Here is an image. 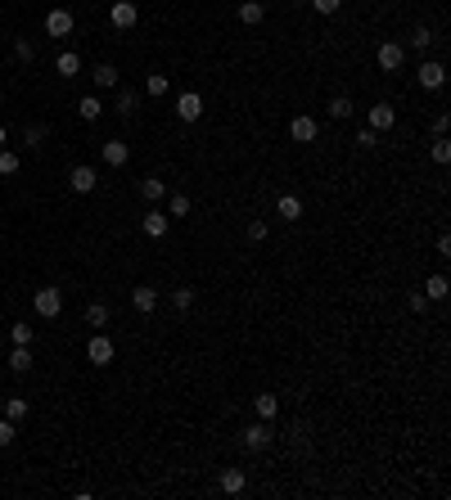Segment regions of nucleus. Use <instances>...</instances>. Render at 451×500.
<instances>
[{"instance_id": "33", "label": "nucleus", "mask_w": 451, "mask_h": 500, "mask_svg": "<svg viewBox=\"0 0 451 500\" xmlns=\"http://www.w3.org/2000/svg\"><path fill=\"white\" fill-rule=\"evenodd\" d=\"M433 163H451V140H447V136L433 140Z\"/></svg>"}, {"instance_id": "34", "label": "nucleus", "mask_w": 451, "mask_h": 500, "mask_svg": "<svg viewBox=\"0 0 451 500\" xmlns=\"http://www.w3.org/2000/svg\"><path fill=\"white\" fill-rule=\"evenodd\" d=\"M14 172H18V153L0 149V176H14Z\"/></svg>"}, {"instance_id": "9", "label": "nucleus", "mask_w": 451, "mask_h": 500, "mask_svg": "<svg viewBox=\"0 0 451 500\" xmlns=\"http://www.w3.org/2000/svg\"><path fill=\"white\" fill-rule=\"evenodd\" d=\"M86 356H91L95 365H113V343L104 338V329H95V338L86 343Z\"/></svg>"}, {"instance_id": "41", "label": "nucleus", "mask_w": 451, "mask_h": 500, "mask_svg": "<svg viewBox=\"0 0 451 500\" xmlns=\"http://www.w3.org/2000/svg\"><path fill=\"white\" fill-rule=\"evenodd\" d=\"M249 239L262 243V239H266V221H249Z\"/></svg>"}, {"instance_id": "42", "label": "nucleus", "mask_w": 451, "mask_h": 500, "mask_svg": "<svg viewBox=\"0 0 451 500\" xmlns=\"http://www.w3.org/2000/svg\"><path fill=\"white\" fill-rule=\"evenodd\" d=\"M406 307H411V311H424V307H429V298H424V293H411Z\"/></svg>"}, {"instance_id": "20", "label": "nucleus", "mask_w": 451, "mask_h": 500, "mask_svg": "<svg viewBox=\"0 0 451 500\" xmlns=\"http://www.w3.org/2000/svg\"><path fill=\"white\" fill-rule=\"evenodd\" d=\"M163 194H167V180H163V176H144V180H140V199H144V203H158Z\"/></svg>"}, {"instance_id": "38", "label": "nucleus", "mask_w": 451, "mask_h": 500, "mask_svg": "<svg viewBox=\"0 0 451 500\" xmlns=\"http://www.w3.org/2000/svg\"><path fill=\"white\" fill-rule=\"evenodd\" d=\"M375 144H379V131H370V127L357 131V149H375Z\"/></svg>"}, {"instance_id": "30", "label": "nucleus", "mask_w": 451, "mask_h": 500, "mask_svg": "<svg viewBox=\"0 0 451 500\" xmlns=\"http://www.w3.org/2000/svg\"><path fill=\"white\" fill-rule=\"evenodd\" d=\"M330 117H338V122L352 117V100H348V95H334V100H330Z\"/></svg>"}, {"instance_id": "32", "label": "nucleus", "mask_w": 451, "mask_h": 500, "mask_svg": "<svg viewBox=\"0 0 451 500\" xmlns=\"http://www.w3.org/2000/svg\"><path fill=\"white\" fill-rule=\"evenodd\" d=\"M172 307L176 311H190L194 307V289H172Z\"/></svg>"}, {"instance_id": "6", "label": "nucleus", "mask_w": 451, "mask_h": 500, "mask_svg": "<svg viewBox=\"0 0 451 500\" xmlns=\"http://www.w3.org/2000/svg\"><path fill=\"white\" fill-rule=\"evenodd\" d=\"M68 185L77 194H91L95 185H100V172H95L91 163H81V167H72V172H68Z\"/></svg>"}, {"instance_id": "44", "label": "nucleus", "mask_w": 451, "mask_h": 500, "mask_svg": "<svg viewBox=\"0 0 451 500\" xmlns=\"http://www.w3.org/2000/svg\"><path fill=\"white\" fill-rule=\"evenodd\" d=\"M289 5H307V0H289Z\"/></svg>"}, {"instance_id": "22", "label": "nucleus", "mask_w": 451, "mask_h": 500, "mask_svg": "<svg viewBox=\"0 0 451 500\" xmlns=\"http://www.w3.org/2000/svg\"><path fill=\"white\" fill-rule=\"evenodd\" d=\"M91 77H95V86H100V91H118V68L113 64H95Z\"/></svg>"}, {"instance_id": "27", "label": "nucleus", "mask_w": 451, "mask_h": 500, "mask_svg": "<svg viewBox=\"0 0 451 500\" xmlns=\"http://www.w3.org/2000/svg\"><path fill=\"white\" fill-rule=\"evenodd\" d=\"M86 325H95V329L108 325V307H104V302H91V307H86Z\"/></svg>"}, {"instance_id": "45", "label": "nucleus", "mask_w": 451, "mask_h": 500, "mask_svg": "<svg viewBox=\"0 0 451 500\" xmlns=\"http://www.w3.org/2000/svg\"><path fill=\"white\" fill-rule=\"evenodd\" d=\"M0 144H5V127H0Z\"/></svg>"}, {"instance_id": "35", "label": "nucleus", "mask_w": 451, "mask_h": 500, "mask_svg": "<svg viewBox=\"0 0 451 500\" xmlns=\"http://www.w3.org/2000/svg\"><path fill=\"white\" fill-rule=\"evenodd\" d=\"M41 140H45V127H28V131H23V144H28V149H41Z\"/></svg>"}, {"instance_id": "39", "label": "nucleus", "mask_w": 451, "mask_h": 500, "mask_svg": "<svg viewBox=\"0 0 451 500\" xmlns=\"http://www.w3.org/2000/svg\"><path fill=\"white\" fill-rule=\"evenodd\" d=\"M307 5H316V14H338L343 0H307Z\"/></svg>"}, {"instance_id": "4", "label": "nucleus", "mask_w": 451, "mask_h": 500, "mask_svg": "<svg viewBox=\"0 0 451 500\" xmlns=\"http://www.w3.org/2000/svg\"><path fill=\"white\" fill-rule=\"evenodd\" d=\"M375 59H379V68H384V72H397L401 64H406V45H397V41H384L379 50H375Z\"/></svg>"}, {"instance_id": "7", "label": "nucleus", "mask_w": 451, "mask_h": 500, "mask_svg": "<svg viewBox=\"0 0 451 500\" xmlns=\"http://www.w3.org/2000/svg\"><path fill=\"white\" fill-rule=\"evenodd\" d=\"M176 117H181V122H199V117H203V95H199V91H185V95L176 100Z\"/></svg>"}, {"instance_id": "21", "label": "nucleus", "mask_w": 451, "mask_h": 500, "mask_svg": "<svg viewBox=\"0 0 451 500\" xmlns=\"http://www.w3.org/2000/svg\"><path fill=\"white\" fill-rule=\"evenodd\" d=\"M244 487H249V473H244V469H226V473H222V492H226V496H239Z\"/></svg>"}, {"instance_id": "19", "label": "nucleus", "mask_w": 451, "mask_h": 500, "mask_svg": "<svg viewBox=\"0 0 451 500\" xmlns=\"http://www.w3.org/2000/svg\"><path fill=\"white\" fill-rule=\"evenodd\" d=\"M289 136H294L298 144H312L316 140V117H294L289 122Z\"/></svg>"}, {"instance_id": "24", "label": "nucleus", "mask_w": 451, "mask_h": 500, "mask_svg": "<svg viewBox=\"0 0 451 500\" xmlns=\"http://www.w3.org/2000/svg\"><path fill=\"white\" fill-rule=\"evenodd\" d=\"M424 298H429V302H443V298H447V275H429V279H424Z\"/></svg>"}, {"instance_id": "43", "label": "nucleus", "mask_w": 451, "mask_h": 500, "mask_svg": "<svg viewBox=\"0 0 451 500\" xmlns=\"http://www.w3.org/2000/svg\"><path fill=\"white\" fill-rule=\"evenodd\" d=\"M438 257H451V235H438Z\"/></svg>"}, {"instance_id": "8", "label": "nucleus", "mask_w": 451, "mask_h": 500, "mask_svg": "<svg viewBox=\"0 0 451 500\" xmlns=\"http://www.w3.org/2000/svg\"><path fill=\"white\" fill-rule=\"evenodd\" d=\"M108 18H113V28H136V18H140V9H136V0H118L113 9H108Z\"/></svg>"}, {"instance_id": "17", "label": "nucleus", "mask_w": 451, "mask_h": 500, "mask_svg": "<svg viewBox=\"0 0 451 500\" xmlns=\"http://www.w3.org/2000/svg\"><path fill=\"white\" fill-rule=\"evenodd\" d=\"M77 113H81V122H100L104 117V100H100V95H81Z\"/></svg>"}, {"instance_id": "14", "label": "nucleus", "mask_w": 451, "mask_h": 500, "mask_svg": "<svg viewBox=\"0 0 451 500\" xmlns=\"http://www.w3.org/2000/svg\"><path fill=\"white\" fill-rule=\"evenodd\" d=\"M275 212H280V221H298V216H302V199H298V194H280Z\"/></svg>"}, {"instance_id": "29", "label": "nucleus", "mask_w": 451, "mask_h": 500, "mask_svg": "<svg viewBox=\"0 0 451 500\" xmlns=\"http://www.w3.org/2000/svg\"><path fill=\"white\" fill-rule=\"evenodd\" d=\"M433 41H438V36H433L429 28H424V23H420V28H416V32H411V45H416V50H420V54H424V50H429V45H433Z\"/></svg>"}, {"instance_id": "46", "label": "nucleus", "mask_w": 451, "mask_h": 500, "mask_svg": "<svg viewBox=\"0 0 451 500\" xmlns=\"http://www.w3.org/2000/svg\"><path fill=\"white\" fill-rule=\"evenodd\" d=\"M0 383H5V379H0Z\"/></svg>"}, {"instance_id": "1", "label": "nucleus", "mask_w": 451, "mask_h": 500, "mask_svg": "<svg viewBox=\"0 0 451 500\" xmlns=\"http://www.w3.org/2000/svg\"><path fill=\"white\" fill-rule=\"evenodd\" d=\"M271 442H275L271 419H258V424H249V429H244V446H249V450H266Z\"/></svg>"}, {"instance_id": "10", "label": "nucleus", "mask_w": 451, "mask_h": 500, "mask_svg": "<svg viewBox=\"0 0 451 500\" xmlns=\"http://www.w3.org/2000/svg\"><path fill=\"white\" fill-rule=\"evenodd\" d=\"M100 158H104L108 167H127L131 149H127V140H104V144H100Z\"/></svg>"}, {"instance_id": "2", "label": "nucleus", "mask_w": 451, "mask_h": 500, "mask_svg": "<svg viewBox=\"0 0 451 500\" xmlns=\"http://www.w3.org/2000/svg\"><path fill=\"white\" fill-rule=\"evenodd\" d=\"M36 315H45V320H55L59 311H64V289H36Z\"/></svg>"}, {"instance_id": "5", "label": "nucleus", "mask_w": 451, "mask_h": 500, "mask_svg": "<svg viewBox=\"0 0 451 500\" xmlns=\"http://www.w3.org/2000/svg\"><path fill=\"white\" fill-rule=\"evenodd\" d=\"M416 77H420V86H424V91H443V81H447V68L438 64V59H424Z\"/></svg>"}, {"instance_id": "25", "label": "nucleus", "mask_w": 451, "mask_h": 500, "mask_svg": "<svg viewBox=\"0 0 451 500\" xmlns=\"http://www.w3.org/2000/svg\"><path fill=\"white\" fill-rule=\"evenodd\" d=\"M144 91H149L154 100H163V95L172 91V81H167V72H149V81H144Z\"/></svg>"}, {"instance_id": "26", "label": "nucleus", "mask_w": 451, "mask_h": 500, "mask_svg": "<svg viewBox=\"0 0 451 500\" xmlns=\"http://www.w3.org/2000/svg\"><path fill=\"white\" fill-rule=\"evenodd\" d=\"M9 370H14V374H28V370H32V351H28V347H14V351H9Z\"/></svg>"}, {"instance_id": "37", "label": "nucleus", "mask_w": 451, "mask_h": 500, "mask_svg": "<svg viewBox=\"0 0 451 500\" xmlns=\"http://www.w3.org/2000/svg\"><path fill=\"white\" fill-rule=\"evenodd\" d=\"M167 216H190V194H172V212Z\"/></svg>"}, {"instance_id": "11", "label": "nucleus", "mask_w": 451, "mask_h": 500, "mask_svg": "<svg viewBox=\"0 0 451 500\" xmlns=\"http://www.w3.org/2000/svg\"><path fill=\"white\" fill-rule=\"evenodd\" d=\"M131 307H136L140 315H154L158 311V289L154 284H140L136 293H131Z\"/></svg>"}, {"instance_id": "12", "label": "nucleus", "mask_w": 451, "mask_h": 500, "mask_svg": "<svg viewBox=\"0 0 451 500\" xmlns=\"http://www.w3.org/2000/svg\"><path fill=\"white\" fill-rule=\"evenodd\" d=\"M397 127V108L393 104H375L370 108V131H393Z\"/></svg>"}, {"instance_id": "3", "label": "nucleus", "mask_w": 451, "mask_h": 500, "mask_svg": "<svg viewBox=\"0 0 451 500\" xmlns=\"http://www.w3.org/2000/svg\"><path fill=\"white\" fill-rule=\"evenodd\" d=\"M72 28H77L72 9H50V14H45V32L59 36V41H64V36H72Z\"/></svg>"}, {"instance_id": "28", "label": "nucleus", "mask_w": 451, "mask_h": 500, "mask_svg": "<svg viewBox=\"0 0 451 500\" xmlns=\"http://www.w3.org/2000/svg\"><path fill=\"white\" fill-rule=\"evenodd\" d=\"M5 419H14V424L28 419V401H23V397H9V401H5Z\"/></svg>"}, {"instance_id": "13", "label": "nucleus", "mask_w": 451, "mask_h": 500, "mask_svg": "<svg viewBox=\"0 0 451 500\" xmlns=\"http://www.w3.org/2000/svg\"><path fill=\"white\" fill-rule=\"evenodd\" d=\"M262 18H266V5H262V0H239V23H244V28H258Z\"/></svg>"}, {"instance_id": "40", "label": "nucleus", "mask_w": 451, "mask_h": 500, "mask_svg": "<svg viewBox=\"0 0 451 500\" xmlns=\"http://www.w3.org/2000/svg\"><path fill=\"white\" fill-rule=\"evenodd\" d=\"M14 442V419H0V446Z\"/></svg>"}, {"instance_id": "15", "label": "nucleus", "mask_w": 451, "mask_h": 500, "mask_svg": "<svg viewBox=\"0 0 451 500\" xmlns=\"http://www.w3.org/2000/svg\"><path fill=\"white\" fill-rule=\"evenodd\" d=\"M253 406H258V419H280V397L275 393H258V397H253Z\"/></svg>"}, {"instance_id": "23", "label": "nucleus", "mask_w": 451, "mask_h": 500, "mask_svg": "<svg viewBox=\"0 0 451 500\" xmlns=\"http://www.w3.org/2000/svg\"><path fill=\"white\" fill-rule=\"evenodd\" d=\"M113 113H118V117H136V91L118 86V100H113Z\"/></svg>"}, {"instance_id": "31", "label": "nucleus", "mask_w": 451, "mask_h": 500, "mask_svg": "<svg viewBox=\"0 0 451 500\" xmlns=\"http://www.w3.org/2000/svg\"><path fill=\"white\" fill-rule=\"evenodd\" d=\"M14 59H23V64H32V59H36V45L28 41V36H18V41H14Z\"/></svg>"}, {"instance_id": "36", "label": "nucleus", "mask_w": 451, "mask_h": 500, "mask_svg": "<svg viewBox=\"0 0 451 500\" xmlns=\"http://www.w3.org/2000/svg\"><path fill=\"white\" fill-rule=\"evenodd\" d=\"M9 338H14V347H28L32 343V325H14V329H9Z\"/></svg>"}, {"instance_id": "18", "label": "nucleus", "mask_w": 451, "mask_h": 500, "mask_svg": "<svg viewBox=\"0 0 451 500\" xmlns=\"http://www.w3.org/2000/svg\"><path fill=\"white\" fill-rule=\"evenodd\" d=\"M55 72H59L64 81H68V77H77V72H81V54H77V50H64V54L55 59Z\"/></svg>"}, {"instance_id": "16", "label": "nucleus", "mask_w": 451, "mask_h": 500, "mask_svg": "<svg viewBox=\"0 0 451 500\" xmlns=\"http://www.w3.org/2000/svg\"><path fill=\"white\" fill-rule=\"evenodd\" d=\"M140 226H144V235H149V239H163V235H167V212H158V207H149Z\"/></svg>"}]
</instances>
